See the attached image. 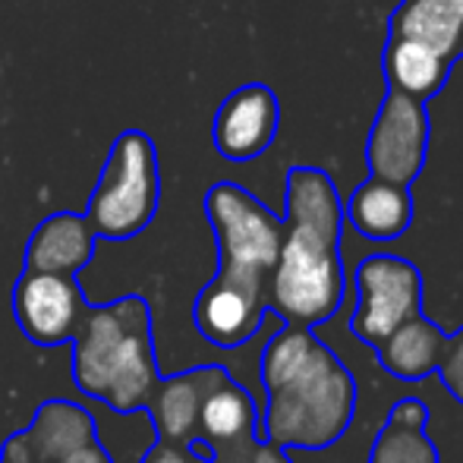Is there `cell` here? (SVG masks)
Returning a JSON list of instances; mask_svg holds the SVG:
<instances>
[{
  "label": "cell",
  "instance_id": "obj_16",
  "mask_svg": "<svg viewBox=\"0 0 463 463\" xmlns=\"http://www.w3.org/2000/svg\"><path fill=\"white\" fill-rule=\"evenodd\" d=\"M92 439H98L92 416L70 401H48L35 413V422L19 432V441L35 463H54Z\"/></svg>",
  "mask_w": 463,
  "mask_h": 463
},
{
  "label": "cell",
  "instance_id": "obj_20",
  "mask_svg": "<svg viewBox=\"0 0 463 463\" xmlns=\"http://www.w3.org/2000/svg\"><path fill=\"white\" fill-rule=\"evenodd\" d=\"M142 463H212V460L195 458L189 448L167 445V441H155V445L146 451V460H142Z\"/></svg>",
  "mask_w": 463,
  "mask_h": 463
},
{
  "label": "cell",
  "instance_id": "obj_13",
  "mask_svg": "<svg viewBox=\"0 0 463 463\" xmlns=\"http://www.w3.org/2000/svg\"><path fill=\"white\" fill-rule=\"evenodd\" d=\"M95 231L86 214L57 212L32 231L25 246V269L54 271V275H80L95 256Z\"/></svg>",
  "mask_w": 463,
  "mask_h": 463
},
{
  "label": "cell",
  "instance_id": "obj_11",
  "mask_svg": "<svg viewBox=\"0 0 463 463\" xmlns=\"http://www.w3.org/2000/svg\"><path fill=\"white\" fill-rule=\"evenodd\" d=\"M231 375L224 366H205L193 369L177 378H161L158 391H155L152 403L146 407L148 420H152L158 441L167 445L186 448L189 441L199 435V407L205 394Z\"/></svg>",
  "mask_w": 463,
  "mask_h": 463
},
{
  "label": "cell",
  "instance_id": "obj_2",
  "mask_svg": "<svg viewBox=\"0 0 463 463\" xmlns=\"http://www.w3.org/2000/svg\"><path fill=\"white\" fill-rule=\"evenodd\" d=\"M344 205L322 167L297 165L284 186V240L269 275V309L284 325L318 328L337 316L347 293L341 259Z\"/></svg>",
  "mask_w": 463,
  "mask_h": 463
},
{
  "label": "cell",
  "instance_id": "obj_9",
  "mask_svg": "<svg viewBox=\"0 0 463 463\" xmlns=\"http://www.w3.org/2000/svg\"><path fill=\"white\" fill-rule=\"evenodd\" d=\"M86 290L76 275L23 269L13 287V316L16 325L38 347L70 344L86 309Z\"/></svg>",
  "mask_w": 463,
  "mask_h": 463
},
{
  "label": "cell",
  "instance_id": "obj_14",
  "mask_svg": "<svg viewBox=\"0 0 463 463\" xmlns=\"http://www.w3.org/2000/svg\"><path fill=\"white\" fill-rule=\"evenodd\" d=\"M445 347L448 335L435 322H429L426 312H420L410 322H403L388 341L378 344L375 354L388 375L401 382H422L435 375Z\"/></svg>",
  "mask_w": 463,
  "mask_h": 463
},
{
  "label": "cell",
  "instance_id": "obj_7",
  "mask_svg": "<svg viewBox=\"0 0 463 463\" xmlns=\"http://www.w3.org/2000/svg\"><path fill=\"white\" fill-rule=\"evenodd\" d=\"M429 136H432V127H429L426 101L388 89L366 142L369 174L410 186L426 167Z\"/></svg>",
  "mask_w": 463,
  "mask_h": 463
},
{
  "label": "cell",
  "instance_id": "obj_18",
  "mask_svg": "<svg viewBox=\"0 0 463 463\" xmlns=\"http://www.w3.org/2000/svg\"><path fill=\"white\" fill-rule=\"evenodd\" d=\"M369 463H441V458L426 426H410L388 413L384 426L372 439Z\"/></svg>",
  "mask_w": 463,
  "mask_h": 463
},
{
  "label": "cell",
  "instance_id": "obj_17",
  "mask_svg": "<svg viewBox=\"0 0 463 463\" xmlns=\"http://www.w3.org/2000/svg\"><path fill=\"white\" fill-rule=\"evenodd\" d=\"M382 70L384 80H388V89H397V92L420 98V101H429L432 95H439L445 89L448 76H451V67L445 61L416 48V44L403 42V38L391 35L384 42Z\"/></svg>",
  "mask_w": 463,
  "mask_h": 463
},
{
  "label": "cell",
  "instance_id": "obj_12",
  "mask_svg": "<svg viewBox=\"0 0 463 463\" xmlns=\"http://www.w3.org/2000/svg\"><path fill=\"white\" fill-rule=\"evenodd\" d=\"M388 35L454 67L463 57V0H401L388 19Z\"/></svg>",
  "mask_w": 463,
  "mask_h": 463
},
{
  "label": "cell",
  "instance_id": "obj_3",
  "mask_svg": "<svg viewBox=\"0 0 463 463\" xmlns=\"http://www.w3.org/2000/svg\"><path fill=\"white\" fill-rule=\"evenodd\" d=\"M73 382L86 397L114 413L152 403L161 384L152 344V312L142 297H120L108 306L86 303L73 335Z\"/></svg>",
  "mask_w": 463,
  "mask_h": 463
},
{
  "label": "cell",
  "instance_id": "obj_5",
  "mask_svg": "<svg viewBox=\"0 0 463 463\" xmlns=\"http://www.w3.org/2000/svg\"><path fill=\"white\" fill-rule=\"evenodd\" d=\"M205 214L218 243V271L269 280L284 240V221L237 184L208 189Z\"/></svg>",
  "mask_w": 463,
  "mask_h": 463
},
{
  "label": "cell",
  "instance_id": "obj_1",
  "mask_svg": "<svg viewBox=\"0 0 463 463\" xmlns=\"http://www.w3.org/2000/svg\"><path fill=\"white\" fill-rule=\"evenodd\" d=\"M265 388L262 441L280 451H328L356 416V378L316 337V328L280 325L259 360Z\"/></svg>",
  "mask_w": 463,
  "mask_h": 463
},
{
  "label": "cell",
  "instance_id": "obj_4",
  "mask_svg": "<svg viewBox=\"0 0 463 463\" xmlns=\"http://www.w3.org/2000/svg\"><path fill=\"white\" fill-rule=\"evenodd\" d=\"M161 202V167L158 148L142 129H127L110 146L101 177L89 195L86 221L95 237L133 240L158 214Z\"/></svg>",
  "mask_w": 463,
  "mask_h": 463
},
{
  "label": "cell",
  "instance_id": "obj_6",
  "mask_svg": "<svg viewBox=\"0 0 463 463\" xmlns=\"http://www.w3.org/2000/svg\"><path fill=\"white\" fill-rule=\"evenodd\" d=\"M354 287L356 306L350 316V331L372 350L422 312V275L401 256H366L356 265Z\"/></svg>",
  "mask_w": 463,
  "mask_h": 463
},
{
  "label": "cell",
  "instance_id": "obj_15",
  "mask_svg": "<svg viewBox=\"0 0 463 463\" xmlns=\"http://www.w3.org/2000/svg\"><path fill=\"white\" fill-rule=\"evenodd\" d=\"M347 221L366 240H397L413 221V195L410 186L369 177L354 189L347 202Z\"/></svg>",
  "mask_w": 463,
  "mask_h": 463
},
{
  "label": "cell",
  "instance_id": "obj_8",
  "mask_svg": "<svg viewBox=\"0 0 463 463\" xmlns=\"http://www.w3.org/2000/svg\"><path fill=\"white\" fill-rule=\"evenodd\" d=\"M269 316V280L214 271L193 306L199 335L218 350H237L259 337Z\"/></svg>",
  "mask_w": 463,
  "mask_h": 463
},
{
  "label": "cell",
  "instance_id": "obj_21",
  "mask_svg": "<svg viewBox=\"0 0 463 463\" xmlns=\"http://www.w3.org/2000/svg\"><path fill=\"white\" fill-rule=\"evenodd\" d=\"M54 463H114V460H110V454L104 451L101 441L92 439V441H86V445L67 451L63 458H57Z\"/></svg>",
  "mask_w": 463,
  "mask_h": 463
},
{
  "label": "cell",
  "instance_id": "obj_10",
  "mask_svg": "<svg viewBox=\"0 0 463 463\" xmlns=\"http://www.w3.org/2000/svg\"><path fill=\"white\" fill-rule=\"evenodd\" d=\"M278 127V95L262 82H250L221 101L218 114H214L212 139L221 158L233 161V165H246V161H256L259 155L269 152Z\"/></svg>",
  "mask_w": 463,
  "mask_h": 463
},
{
  "label": "cell",
  "instance_id": "obj_19",
  "mask_svg": "<svg viewBox=\"0 0 463 463\" xmlns=\"http://www.w3.org/2000/svg\"><path fill=\"white\" fill-rule=\"evenodd\" d=\"M439 384L463 407V328L448 335V347L441 354V363L435 369Z\"/></svg>",
  "mask_w": 463,
  "mask_h": 463
}]
</instances>
